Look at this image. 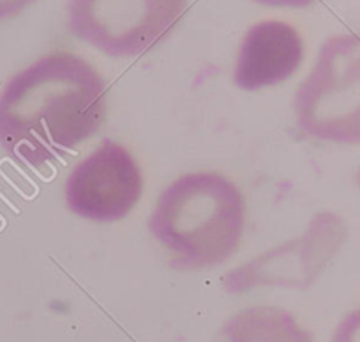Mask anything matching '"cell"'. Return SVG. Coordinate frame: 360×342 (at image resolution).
I'll return each mask as SVG.
<instances>
[{
    "mask_svg": "<svg viewBox=\"0 0 360 342\" xmlns=\"http://www.w3.org/2000/svg\"><path fill=\"white\" fill-rule=\"evenodd\" d=\"M357 185H359V188H360V167H359V172H357Z\"/></svg>",
    "mask_w": 360,
    "mask_h": 342,
    "instance_id": "7c38bea8",
    "label": "cell"
},
{
    "mask_svg": "<svg viewBox=\"0 0 360 342\" xmlns=\"http://www.w3.org/2000/svg\"><path fill=\"white\" fill-rule=\"evenodd\" d=\"M299 130L333 144H360V34L326 39L294 97Z\"/></svg>",
    "mask_w": 360,
    "mask_h": 342,
    "instance_id": "3957f363",
    "label": "cell"
},
{
    "mask_svg": "<svg viewBox=\"0 0 360 342\" xmlns=\"http://www.w3.org/2000/svg\"><path fill=\"white\" fill-rule=\"evenodd\" d=\"M143 188V172L132 153L122 144L104 139L72 169L63 197L67 209L76 216L112 223L132 213Z\"/></svg>",
    "mask_w": 360,
    "mask_h": 342,
    "instance_id": "8992f818",
    "label": "cell"
},
{
    "mask_svg": "<svg viewBox=\"0 0 360 342\" xmlns=\"http://www.w3.org/2000/svg\"><path fill=\"white\" fill-rule=\"evenodd\" d=\"M347 239L348 227L343 218L333 211H320L311 218L301 237L229 270L221 279V287L231 295L259 287L308 290L340 253Z\"/></svg>",
    "mask_w": 360,
    "mask_h": 342,
    "instance_id": "5b68a950",
    "label": "cell"
},
{
    "mask_svg": "<svg viewBox=\"0 0 360 342\" xmlns=\"http://www.w3.org/2000/svg\"><path fill=\"white\" fill-rule=\"evenodd\" d=\"M246 202L236 183L218 172H192L160 193L148 228L167 249L174 270L214 269L239 249Z\"/></svg>",
    "mask_w": 360,
    "mask_h": 342,
    "instance_id": "7a4b0ae2",
    "label": "cell"
},
{
    "mask_svg": "<svg viewBox=\"0 0 360 342\" xmlns=\"http://www.w3.org/2000/svg\"><path fill=\"white\" fill-rule=\"evenodd\" d=\"M188 0H67L74 37L112 58H136L172 34Z\"/></svg>",
    "mask_w": 360,
    "mask_h": 342,
    "instance_id": "277c9868",
    "label": "cell"
},
{
    "mask_svg": "<svg viewBox=\"0 0 360 342\" xmlns=\"http://www.w3.org/2000/svg\"><path fill=\"white\" fill-rule=\"evenodd\" d=\"M330 342H360V308L352 309L341 318Z\"/></svg>",
    "mask_w": 360,
    "mask_h": 342,
    "instance_id": "9c48e42d",
    "label": "cell"
},
{
    "mask_svg": "<svg viewBox=\"0 0 360 342\" xmlns=\"http://www.w3.org/2000/svg\"><path fill=\"white\" fill-rule=\"evenodd\" d=\"M257 4H262L267 7H290V9H302V7L311 6L316 0H255Z\"/></svg>",
    "mask_w": 360,
    "mask_h": 342,
    "instance_id": "8fae6325",
    "label": "cell"
},
{
    "mask_svg": "<svg viewBox=\"0 0 360 342\" xmlns=\"http://www.w3.org/2000/svg\"><path fill=\"white\" fill-rule=\"evenodd\" d=\"M213 342H315V337L287 309L252 305L232 315Z\"/></svg>",
    "mask_w": 360,
    "mask_h": 342,
    "instance_id": "ba28073f",
    "label": "cell"
},
{
    "mask_svg": "<svg viewBox=\"0 0 360 342\" xmlns=\"http://www.w3.org/2000/svg\"><path fill=\"white\" fill-rule=\"evenodd\" d=\"M105 112L108 84L98 70L74 53H48L0 91V147L39 169L95 136Z\"/></svg>",
    "mask_w": 360,
    "mask_h": 342,
    "instance_id": "6da1fadb",
    "label": "cell"
},
{
    "mask_svg": "<svg viewBox=\"0 0 360 342\" xmlns=\"http://www.w3.org/2000/svg\"><path fill=\"white\" fill-rule=\"evenodd\" d=\"M304 58V42L294 25L266 20L252 25L239 46L236 86L245 91L276 86L294 76Z\"/></svg>",
    "mask_w": 360,
    "mask_h": 342,
    "instance_id": "52a82bcc",
    "label": "cell"
},
{
    "mask_svg": "<svg viewBox=\"0 0 360 342\" xmlns=\"http://www.w3.org/2000/svg\"><path fill=\"white\" fill-rule=\"evenodd\" d=\"M35 0H0V20H9L23 13Z\"/></svg>",
    "mask_w": 360,
    "mask_h": 342,
    "instance_id": "30bf717a",
    "label": "cell"
}]
</instances>
